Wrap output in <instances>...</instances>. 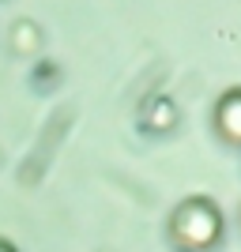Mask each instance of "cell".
<instances>
[{
	"instance_id": "cell-1",
	"label": "cell",
	"mask_w": 241,
	"mask_h": 252,
	"mask_svg": "<svg viewBox=\"0 0 241 252\" xmlns=\"http://www.w3.org/2000/svg\"><path fill=\"white\" fill-rule=\"evenodd\" d=\"M170 230H173V241H177L181 249L204 252L222 237V215H219V207L211 200L196 196V200H185L177 211H173Z\"/></svg>"
},
{
	"instance_id": "cell-2",
	"label": "cell",
	"mask_w": 241,
	"mask_h": 252,
	"mask_svg": "<svg viewBox=\"0 0 241 252\" xmlns=\"http://www.w3.org/2000/svg\"><path fill=\"white\" fill-rule=\"evenodd\" d=\"M215 128H219L222 139L241 143V87L238 91H226L215 105Z\"/></svg>"
},
{
	"instance_id": "cell-3",
	"label": "cell",
	"mask_w": 241,
	"mask_h": 252,
	"mask_svg": "<svg viewBox=\"0 0 241 252\" xmlns=\"http://www.w3.org/2000/svg\"><path fill=\"white\" fill-rule=\"evenodd\" d=\"M173 121H177V109H173V102H166V98H158V102H151V113H147V125L155 128V132H166V128H173Z\"/></svg>"
},
{
	"instance_id": "cell-4",
	"label": "cell",
	"mask_w": 241,
	"mask_h": 252,
	"mask_svg": "<svg viewBox=\"0 0 241 252\" xmlns=\"http://www.w3.org/2000/svg\"><path fill=\"white\" fill-rule=\"evenodd\" d=\"M0 252H15V249H11V245H4V241H0Z\"/></svg>"
}]
</instances>
